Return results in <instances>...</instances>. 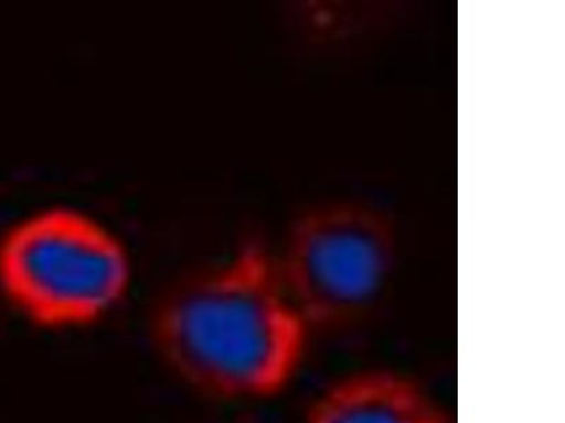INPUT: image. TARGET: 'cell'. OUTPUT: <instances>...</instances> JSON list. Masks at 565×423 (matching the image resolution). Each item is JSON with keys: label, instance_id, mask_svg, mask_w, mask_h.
<instances>
[{"label": "cell", "instance_id": "obj_1", "mask_svg": "<svg viewBox=\"0 0 565 423\" xmlns=\"http://www.w3.org/2000/svg\"><path fill=\"white\" fill-rule=\"evenodd\" d=\"M312 334L276 257L254 245L177 281L149 322L151 347L166 370L196 394L228 402L286 391Z\"/></svg>", "mask_w": 565, "mask_h": 423}, {"label": "cell", "instance_id": "obj_2", "mask_svg": "<svg viewBox=\"0 0 565 423\" xmlns=\"http://www.w3.org/2000/svg\"><path fill=\"white\" fill-rule=\"evenodd\" d=\"M132 279L124 241L83 210L34 212L0 238V292L40 329L97 325L122 304Z\"/></svg>", "mask_w": 565, "mask_h": 423}, {"label": "cell", "instance_id": "obj_3", "mask_svg": "<svg viewBox=\"0 0 565 423\" xmlns=\"http://www.w3.org/2000/svg\"><path fill=\"white\" fill-rule=\"evenodd\" d=\"M276 257L282 281L312 330L361 322L392 279L396 236L372 206H317L295 221Z\"/></svg>", "mask_w": 565, "mask_h": 423}, {"label": "cell", "instance_id": "obj_4", "mask_svg": "<svg viewBox=\"0 0 565 423\" xmlns=\"http://www.w3.org/2000/svg\"><path fill=\"white\" fill-rule=\"evenodd\" d=\"M305 423H450L437 398L405 372H351L324 388Z\"/></svg>", "mask_w": 565, "mask_h": 423}]
</instances>
